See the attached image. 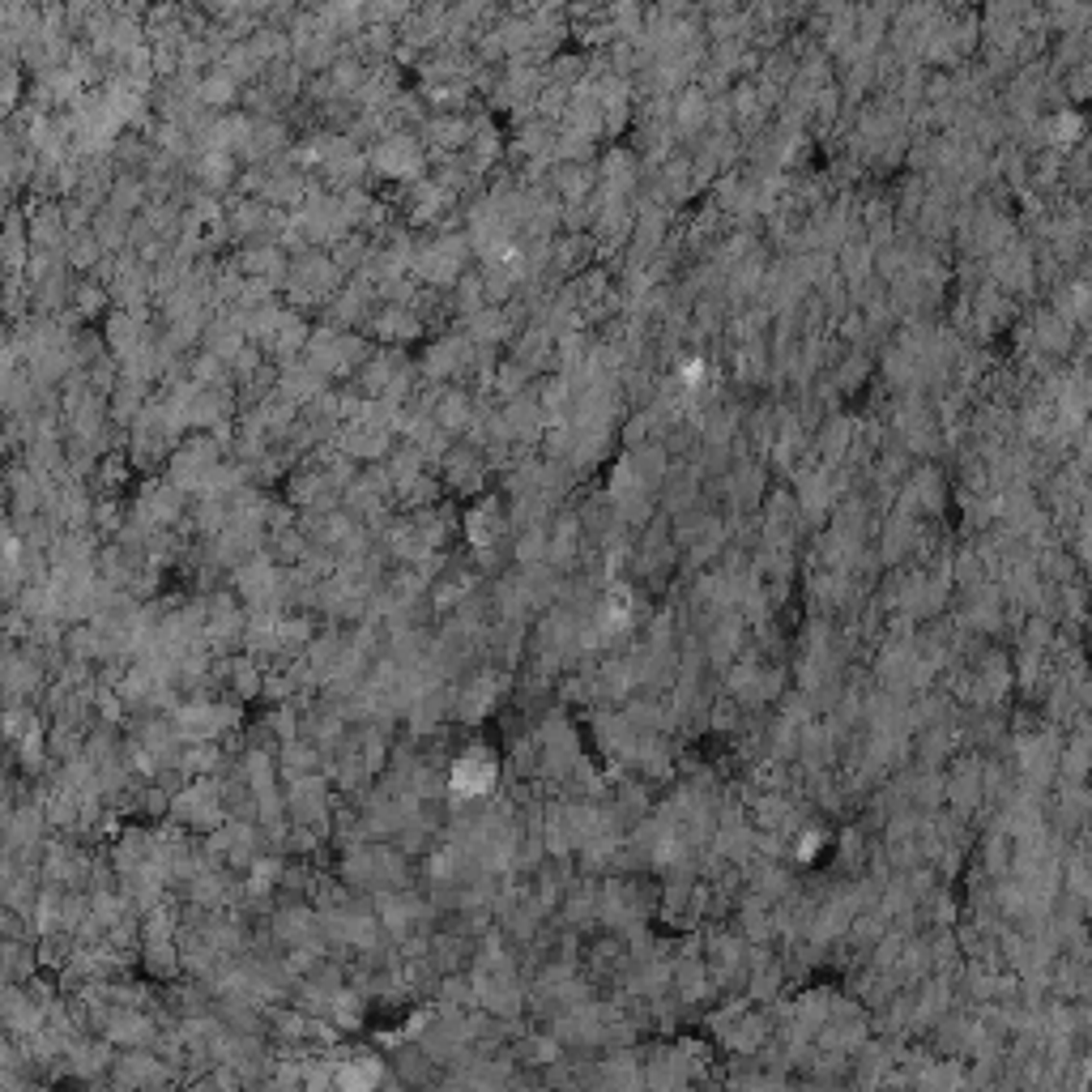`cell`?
<instances>
[{
    "label": "cell",
    "instance_id": "6da1fadb",
    "mask_svg": "<svg viewBox=\"0 0 1092 1092\" xmlns=\"http://www.w3.org/2000/svg\"><path fill=\"white\" fill-rule=\"evenodd\" d=\"M491 782H495V768L486 764V759L478 764V756H465L461 764L453 768V789H457V794H486Z\"/></svg>",
    "mask_w": 1092,
    "mask_h": 1092
}]
</instances>
